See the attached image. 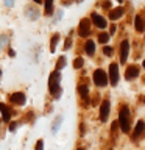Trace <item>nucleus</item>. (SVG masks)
<instances>
[{
	"label": "nucleus",
	"instance_id": "33",
	"mask_svg": "<svg viewBox=\"0 0 145 150\" xmlns=\"http://www.w3.org/2000/svg\"><path fill=\"white\" fill-rule=\"evenodd\" d=\"M33 2H34V3H41L42 0H33Z\"/></svg>",
	"mask_w": 145,
	"mask_h": 150
},
{
	"label": "nucleus",
	"instance_id": "29",
	"mask_svg": "<svg viewBox=\"0 0 145 150\" xmlns=\"http://www.w3.org/2000/svg\"><path fill=\"white\" fill-rule=\"evenodd\" d=\"M5 5H6V6H9V8H11L13 5H14V0H5Z\"/></svg>",
	"mask_w": 145,
	"mask_h": 150
},
{
	"label": "nucleus",
	"instance_id": "5",
	"mask_svg": "<svg viewBox=\"0 0 145 150\" xmlns=\"http://www.w3.org/2000/svg\"><path fill=\"white\" fill-rule=\"evenodd\" d=\"M109 81L112 86H115L117 83H119V66L115 63H112L109 66Z\"/></svg>",
	"mask_w": 145,
	"mask_h": 150
},
{
	"label": "nucleus",
	"instance_id": "32",
	"mask_svg": "<svg viewBox=\"0 0 145 150\" xmlns=\"http://www.w3.org/2000/svg\"><path fill=\"white\" fill-rule=\"evenodd\" d=\"M16 125H17V124H11V127H9V130L14 131V130H16Z\"/></svg>",
	"mask_w": 145,
	"mask_h": 150
},
{
	"label": "nucleus",
	"instance_id": "36",
	"mask_svg": "<svg viewBox=\"0 0 145 150\" xmlns=\"http://www.w3.org/2000/svg\"><path fill=\"white\" fill-rule=\"evenodd\" d=\"M117 2H123V0H117Z\"/></svg>",
	"mask_w": 145,
	"mask_h": 150
},
{
	"label": "nucleus",
	"instance_id": "2",
	"mask_svg": "<svg viewBox=\"0 0 145 150\" xmlns=\"http://www.w3.org/2000/svg\"><path fill=\"white\" fill-rule=\"evenodd\" d=\"M119 120H120V125L122 127V131L123 133H130V108L123 105L120 108V112H119Z\"/></svg>",
	"mask_w": 145,
	"mask_h": 150
},
{
	"label": "nucleus",
	"instance_id": "7",
	"mask_svg": "<svg viewBox=\"0 0 145 150\" xmlns=\"http://www.w3.org/2000/svg\"><path fill=\"white\" fill-rule=\"evenodd\" d=\"M128 53H130V42L128 41H122V45H120V63H125L126 58H128Z\"/></svg>",
	"mask_w": 145,
	"mask_h": 150
},
{
	"label": "nucleus",
	"instance_id": "6",
	"mask_svg": "<svg viewBox=\"0 0 145 150\" xmlns=\"http://www.w3.org/2000/svg\"><path fill=\"white\" fill-rule=\"evenodd\" d=\"M109 108H111V105H109V100H103V103H101V106H100V120L101 122H105L106 119H108V116H109Z\"/></svg>",
	"mask_w": 145,
	"mask_h": 150
},
{
	"label": "nucleus",
	"instance_id": "17",
	"mask_svg": "<svg viewBox=\"0 0 145 150\" xmlns=\"http://www.w3.org/2000/svg\"><path fill=\"white\" fill-rule=\"evenodd\" d=\"M59 42V35L58 33H55L53 36H51V42H50V52H55L56 50V44Z\"/></svg>",
	"mask_w": 145,
	"mask_h": 150
},
{
	"label": "nucleus",
	"instance_id": "3",
	"mask_svg": "<svg viewBox=\"0 0 145 150\" xmlns=\"http://www.w3.org/2000/svg\"><path fill=\"white\" fill-rule=\"evenodd\" d=\"M94 83H95L97 86H100V88L106 86L108 84V75H106L105 70L97 69L95 72H94Z\"/></svg>",
	"mask_w": 145,
	"mask_h": 150
},
{
	"label": "nucleus",
	"instance_id": "28",
	"mask_svg": "<svg viewBox=\"0 0 145 150\" xmlns=\"http://www.w3.org/2000/svg\"><path fill=\"white\" fill-rule=\"evenodd\" d=\"M42 147H44V142H42V141H37V142H36V149L42 150Z\"/></svg>",
	"mask_w": 145,
	"mask_h": 150
},
{
	"label": "nucleus",
	"instance_id": "26",
	"mask_svg": "<svg viewBox=\"0 0 145 150\" xmlns=\"http://www.w3.org/2000/svg\"><path fill=\"white\" fill-rule=\"evenodd\" d=\"M117 128H119V122H114V124H112V134L114 136L117 133Z\"/></svg>",
	"mask_w": 145,
	"mask_h": 150
},
{
	"label": "nucleus",
	"instance_id": "10",
	"mask_svg": "<svg viewBox=\"0 0 145 150\" xmlns=\"http://www.w3.org/2000/svg\"><path fill=\"white\" fill-rule=\"evenodd\" d=\"M139 75V66L137 64H133V66H130L128 69H126V72H125V77L126 80H133L136 78Z\"/></svg>",
	"mask_w": 145,
	"mask_h": 150
},
{
	"label": "nucleus",
	"instance_id": "23",
	"mask_svg": "<svg viewBox=\"0 0 145 150\" xmlns=\"http://www.w3.org/2000/svg\"><path fill=\"white\" fill-rule=\"evenodd\" d=\"M65 66V56H61V58L58 59V63H56V69L58 70H61Z\"/></svg>",
	"mask_w": 145,
	"mask_h": 150
},
{
	"label": "nucleus",
	"instance_id": "4",
	"mask_svg": "<svg viewBox=\"0 0 145 150\" xmlns=\"http://www.w3.org/2000/svg\"><path fill=\"white\" fill-rule=\"evenodd\" d=\"M78 35L81 38H87L89 35H91V21H89V19H83V21L80 22Z\"/></svg>",
	"mask_w": 145,
	"mask_h": 150
},
{
	"label": "nucleus",
	"instance_id": "15",
	"mask_svg": "<svg viewBox=\"0 0 145 150\" xmlns=\"http://www.w3.org/2000/svg\"><path fill=\"white\" fill-rule=\"evenodd\" d=\"M84 50H86V53H87L89 56H92L94 53H95V42H94V41H86Z\"/></svg>",
	"mask_w": 145,
	"mask_h": 150
},
{
	"label": "nucleus",
	"instance_id": "30",
	"mask_svg": "<svg viewBox=\"0 0 145 150\" xmlns=\"http://www.w3.org/2000/svg\"><path fill=\"white\" fill-rule=\"evenodd\" d=\"M103 8L109 9V8H111V3H109V2H105V3H103Z\"/></svg>",
	"mask_w": 145,
	"mask_h": 150
},
{
	"label": "nucleus",
	"instance_id": "9",
	"mask_svg": "<svg viewBox=\"0 0 145 150\" xmlns=\"http://www.w3.org/2000/svg\"><path fill=\"white\" fill-rule=\"evenodd\" d=\"M9 100H11L14 105H25V94L22 92H14L9 96Z\"/></svg>",
	"mask_w": 145,
	"mask_h": 150
},
{
	"label": "nucleus",
	"instance_id": "14",
	"mask_svg": "<svg viewBox=\"0 0 145 150\" xmlns=\"http://www.w3.org/2000/svg\"><path fill=\"white\" fill-rule=\"evenodd\" d=\"M144 130H145L144 120H139V122H137V125H136V130H134V138H136V139L140 138V136H142V133H144Z\"/></svg>",
	"mask_w": 145,
	"mask_h": 150
},
{
	"label": "nucleus",
	"instance_id": "37",
	"mask_svg": "<svg viewBox=\"0 0 145 150\" xmlns=\"http://www.w3.org/2000/svg\"><path fill=\"white\" fill-rule=\"evenodd\" d=\"M0 75H2V70H0Z\"/></svg>",
	"mask_w": 145,
	"mask_h": 150
},
{
	"label": "nucleus",
	"instance_id": "12",
	"mask_svg": "<svg viewBox=\"0 0 145 150\" xmlns=\"http://www.w3.org/2000/svg\"><path fill=\"white\" fill-rule=\"evenodd\" d=\"M0 111H2V119L3 122H9L11 119V110L5 105V103H0Z\"/></svg>",
	"mask_w": 145,
	"mask_h": 150
},
{
	"label": "nucleus",
	"instance_id": "31",
	"mask_svg": "<svg viewBox=\"0 0 145 150\" xmlns=\"http://www.w3.org/2000/svg\"><path fill=\"white\" fill-rule=\"evenodd\" d=\"M61 17H63V11H58V16H56V19H55V21H59Z\"/></svg>",
	"mask_w": 145,
	"mask_h": 150
},
{
	"label": "nucleus",
	"instance_id": "21",
	"mask_svg": "<svg viewBox=\"0 0 145 150\" xmlns=\"http://www.w3.org/2000/svg\"><path fill=\"white\" fill-rule=\"evenodd\" d=\"M109 38H111V35H108V33H101V35L98 36V41H100L101 44H106V42L109 41Z\"/></svg>",
	"mask_w": 145,
	"mask_h": 150
},
{
	"label": "nucleus",
	"instance_id": "18",
	"mask_svg": "<svg viewBox=\"0 0 145 150\" xmlns=\"http://www.w3.org/2000/svg\"><path fill=\"white\" fill-rule=\"evenodd\" d=\"M63 119H64L63 116H58V117L55 119V122H53V127H51V131H53V133H56V131H58V128L61 127V124H63Z\"/></svg>",
	"mask_w": 145,
	"mask_h": 150
},
{
	"label": "nucleus",
	"instance_id": "35",
	"mask_svg": "<svg viewBox=\"0 0 145 150\" xmlns=\"http://www.w3.org/2000/svg\"><path fill=\"white\" fill-rule=\"evenodd\" d=\"M77 2H84V0H77Z\"/></svg>",
	"mask_w": 145,
	"mask_h": 150
},
{
	"label": "nucleus",
	"instance_id": "25",
	"mask_svg": "<svg viewBox=\"0 0 145 150\" xmlns=\"http://www.w3.org/2000/svg\"><path fill=\"white\" fill-rule=\"evenodd\" d=\"M103 53H105L106 56H111V55H112V47H109V45H106L105 49H103Z\"/></svg>",
	"mask_w": 145,
	"mask_h": 150
},
{
	"label": "nucleus",
	"instance_id": "11",
	"mask_svg": "<svg viewBox=\"0 0 145 150\" xmlns=\"http://www.w3.org/2000/svg\"><path fill=\"white\" fill-rule=\"evenodd\" d=\"M25 11H27V13H25L27 17L31 19V21H37V19H39V16H41L39 9H37V8H33V6H27Z\"/></svg>",
	"mask_w": 145,
	"mask_h": 150
},
{
	"label": "nucleus",
	"instance_id": "27",
	"mask_svg": "<svg viewBox=\"0 0 145 150\" xmlns=\"http://www.w3.org/2000/svg\"><path fill=\"white\" fill-rule=\"evenodd\" d=\"M70 44H72V39H70V36H69V38H67V41H65V44H64V49L67 50L69 47H70Z\"/></svg>",
	"mask_w": 145,
	"mask_h": 150
},
{
	"label": "nucleus",
	"instance_id": "24",
	"mask_svg": "<svg viewBox=\"0 0 145 150\" xmlns=\"http://www.w3.org/2000/svg\"><path fill=\"white\" fill-rule=\"evenodd\" d=\"M8 41H9V38L8 36H0V49H2V47H5V45H6L8 44Z\"/></svg>",
	"mask_w": 145,
	"mask_h": 150
},
{
	"label": "nucleus",
	"instance_id": "34",
	"mask_svg": "<svg viewBox=\"0 0 145 150\" xmlns=\"http://www.w3.org/2000/svg\"><path fill=\"white\" fill-rule=\"evenodd\" d=\"M70 2H69V0H64V5H69Z\"/></svg>",
	"mask_w": 145,
	"mask_h": 150
},
{
	"label": "nucleus",
	"instance_id": "16",
	"mask_svg": "<svg viewBox=\"0 0 145 150\" xmlns=\"http://www.w3.org/2000/svg\"><path fill=\"white\" fill-rule=\"evenodd\" d=\"M134 25H136V30H137L139 33H142L144 31V21H142V16H136L134 19Z\"/></svg>",
	"mask_w": 145,
	"mask_h": 150
},
{
	"label": "nucleus",
	"instance_id": "19",
	"mask_svg": "<svg viewBox=\"0 0 145 150\" xmlns=\"http://www.w3.org/2000/svg\"><path fill=\"white\" fill-rule=\"evenodd\" d=\"M45 14L47 16L53 14V0H45Z\"/></svg>",
	"mask_w": 145,
	"mask_h": 150
},
{
	"label": "nucleus",
	"instance_id": "13",
	"mask_svg": "<svg viewBox=\"0 0 145 150\" xmlns=\"http://www.w3.org/2000/svg\"><path fill=\"white\" fill-rule=\"evenodd\" d=\"M123 13H125V9L122 8V6H119V8H115V9H112V11H111L109 19H111V21H117L119 17L123 16Z\"/></svg>",
	"mask_w": 145,
	"mask_h": 150
},
{
	"label": "nucleus",
	"instance_id": "22",
	"mask_svg": "<svg viewBox=\"0 0 145 150\" xmlns=\"http://www.w3.org/2000/svg\"><path fill=\"white\" fill-rule=\"evenodd\" d=\"M83 64H84V59H83V58H77V59L73 61V67H75V69H81Z\"/></svg>",
	"mask_w": 145,
	"mask_h": 150
},
{
	"label": "nucleus",
	"instance_id": "8",
	"mask_svg": "<svg viewBox=\"0 0 145 150\" xmlns=\"http://www.w3.org/2000/svg\"><path fill=\"white\" fill-rule=\"evenodd\" d=\"M91 21L94 22V25L98 27V28H106V19L105 17H101L100 14H97V13H92V16H91Z\"/></svg>",
	"mask_w": 145,
	"mask_h": 150
},
{
	"label": "nucleus",
	"instance_id": "20",
	"mask_svg": "<svg viewBox=\"0 0 145 150\" xmlns=\"http://www.w3.org/2000/svg\"><path fill=\"white\" fill-rule=\"evenodd\" d=\"M78 92H80V96H81V97H87L89 89H87L86 84H78Z\"/></svg>",
	"mask_w": 145,
	"mask_h": 150
},
{
	"label": "nucleus",
	"instance_id": "1",
	"mask_svg": "<svg viewBox=\"0 0 145 150\" xmlns=\"http://www.w3.org/2000/svg\"><path fill=\"white\" fill-rule=\"evenodd\" d=\"M59 81H61V74L59 70L56 69L53 74L50 75V80H49V88H50V92L55 98H58L61 96V88H59Z\"/></svg>",
	"mask_w": 145,
	"mask_h": 150
}]
</instances>
